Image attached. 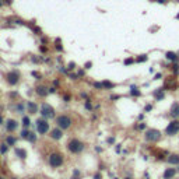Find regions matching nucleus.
Wrapping results in <instances>:
<instances>
[{
  "label": "nucleus",
  "mask_w": 179,
  "mask_h": 179,
  "mask_svg": "<svg viewBox=\"0 0 179 179\" xmlns=\"http://www.w3.org/2000/svg\"><path fill=\"white\" fill-rule=\"evenodd\" d=\"M178 67H179L178 64H175V66H174V67H172V70H174V72H175V73H178V70H179Z\"/></svg>",
  "instance_id": "nucleus-27"
},
{
  "label": "nucleus",
  "mask_w": 179,
  "mask_h": 179,
  "mask_svg": "<svg viewBox=\"0 0 179 179\" xmlns=\"http://www.w3.org/2000/svg\"><path fill=\"white\" fill-rule=\"evenodd\" d=\"M175 174H176V171L174 169V168H168L166 171L164 172V179H171L175 176Z\"/></svg>",
  "instance_id": "nucleus-10"
},
{
  "label": "nucleus",
  "mask_w": 179,
  "mask_h": 179,
  "mask_svg": "<svg viewBox=\"0 0 179 179\" xmlns=\"http://www.w3.org/2000/svg\"><path fill=\"white\" fill-rule=\"evenodd\" d=\"M165 56H166V59L168 60H172V62L176 60V53H175V52H166Z\"/></svg>",
  "instance_id": "nucleus-14"
},
{
  "label": "nucleus",
  "mask_w": 179,
  "mask_h": 179,
  "mask_svg": "<svg viewBox=\"0 0 179 179\" xmlns=\"http://www.w3.org/2000/svg\"><path fill=\"white\" fill-rule=\"evenodd\" d=\"M0 179H4V178H0Z\"/></svg>",
  "instance_id": "nucleus-39"
},
{
  "label": "nucleus",
  "mask_w": 179,
  "mask_h": 179,
  "mask_svg": "<svg viewBox=\"0 0 179 179\" xmlns=\"http://www.w3.org/2000/svg\"><path fill=\"white\" fill-rule=\"evenodd\" d=\"M85 106H87L88 109H91V104H90V102H85Z\"/></svg>",
  "instance_id": "nucleus-30"
},
{
  "label": "nucleus",
  "mask_w": 179,
  "mask_h": 179,
  "mask_svg": "<svg viewBox=\"0 0 179 179\" xmlns=\"http://www.w3.org/2000/svg\"><path fill=\"white\" fill-rule=\"evenodd\" d=\"M176 18H178V20H179V14H178V15H176Z\"/></svg>",
  "instance_id": "nucleus-37"
},
{
  "label": "nucleus",
  "mask_w": 179,
  "mask_h": 179,
  "mask_svg": "<svg viewBox=\"0 0 179 179\" xmlns=\"http://www.w3.org/2000/svg\"><path fill=\"white\" fill-rule=\"evenodd\" d=\"M171 113H172V116L178 118V116H179V104H174V105H172V109H171Z\"/></svg>",
  "instance_id": "nucleus-13"
},
{
  "label": "nucleus",
  "mask_w": 179,
  "mask_h": 179,
  "mask_svg": "<svg viewBox=\"0 0 179 179\" xmlns=\"http://www.w3.org/2000/svg\"><path fill=\"white\" fill-rule=\"evenodd\" d=\"M158 1H160V3H165V1H166V0H158Z\"/></svg>",
  "instance_id": "nucleus-34"
},
{
  "label": "nucleus",
  "mask_w": 179,
  "mask_h": 179,
  "mask_svg": "<svg viewBox=\"0 0 179 179\" xmlns=\"http://www.w3.org/2000/svg\"><path fill=\"white\" fill-rule=\"evenodd\" d=\"M102 85L106 87V88H113V84H112V83H109V81H104V83H102Z\"/></svg>",
  "instance_id": "nucleus-21"
},
{
  "label": "nucleus",
  "mask_w": 179,
  "mask_h": 179,
  "mask_svg": "<svg viewBox=\"0 0 179 179\" xmlns=\"http://www.w3.org/2000/svg\"><path fill=\"white\" fill-rule=\"evenodd\" d=\"M1 6H3V3H1V1H0V7H1Z\"/></svg>",
  "instance_id": "nucleus-36"
},
{
  "label": "nucleus",
  "mask_w": 179,
  "mask_h": 179,
  "mask_svg": "<svg viewBox=\"0 0 179 179\" xmlns=\"http://www.w3.org/2000/svg\"><path fill=\"white\" fill-rule=\"evenodd\" d=\"M134 60L133 59H126L125 60V62H123V63H125V64H126V66H127V64H132V63H133Z\"/></svg>",
  "instance_id": "nucleus-25"
},
{
  "label": "nucleus",
  "mask_w": 179,
  "mask_h": 179,
  "mask_svg": "<svg viewBox=\"0 0 179 179\" xmlns=\"http://www.w3.org/2000/svg\"><path fill=\"white\" fill-rule=\"evenodd\" d=\"M130 94H132L133 97H140V95H141V92H140L139 90H136V88H134V87H133V88H132V91H130Z\"/></svg>",
  "instance_id": "nucleus-19"
},
{
  "label": "nucleus",
  "mask_w": 179,
  "mask_h": 179,
  "mask_svg": "<svg viewBox=\"0 0 179 179\" xmlns=\"http://www.w3.org/2000/svg\"><path fill=\"white\" fill-rule=\"evenodd\" d=\"M85 67H87V69H90V67H91V62H88V63L85 64Z\"/></svg>",
  "instance_id": "nucleus-32"
},
{
  "label": "nucleus",
  "mask_w": 179,
  "mask_h": 179,
  "mask_svg": "<svg viewBox=\"0 0 179 179\" xmlns=\"http://www.w3.org/2000/svg\"><path fill=\"white\" fill-rule=\"evenodd\" d=\"M6 127H7V130L9 132H13V130H15L17 129V122L15 120H7V123H6Z\"/></svg>",
  "instance_id": "nucleus-11"
},
{
  "label": "nucleus",
  "mask_w": 179,
  "mask_h": 179,
  "mask_svg": "<svg viewBox=\"0 0 179 179\" xmlns=\"http://www.w3.org/2000/svg\"><path fill=\"white\" fill-rule=\"evenodd\" d=\"M146 137H147V140H150V141H157V140H160V137H161V132H158V130H155V129H151V130L147 132Z\"/></svg>",
  "instance_id": "nucleus-7"
},
{
  "label": "nucleus",
  "mask_w": 179,
  "mask_h": 179,
  "mask_svg": "<svg viewBox=\"0 0 179 179\" xmlns=\"http://www.w3.org/2000/svg\"><path fill=\"white\" fill-rule=\"evenodd\" d=\"M31 136V132H28V130H22V133H21V137L22 139H28Z\"/></svg>",
  "instance_id": "nucleus-20"
},
{
  "label": "nucleus",
  "mask_w": 179,
  "mask_h": 179,
  "mask_svg": "<svg viewBox=\"0 0 179 179\" xmlns=\"http://www.w3.org/2000/svg\"><path fill=\"white\" fill-rule=\"evenodd\" d=\"M15 152H17V154L20 155V158H21V160H25V157H27V152H25L24 150H21V148H17V150H15Z\"/></svg>",
  "instance_id": "nucleus-17"
},
{
  "label": "nucleus",
  "mask_w": 179,
  "mask_h": 179,
  "mask_svg": "<svg viewBox=\"0 0 179 179\" xmlns=\"http://www.w3.org/2000/svg\"><path fill=\"white\" fill-rule=\"evenodd\" d=\"M0 150H1V152H6V151H7V144H1Z\"/></svg>",
  "instance_id": "nucleus-24"
},
{
  "label": "nucleus",
  "mask_w": 179,
  "mask_h": 179,
  "mask_svg": "<svg viewBox=\"0 0 179 179\" xmlns=\"http://www.w3.org/2000/svg\"><path fill=\"white\" fill-rule=\"evenodd\" d=\"M32 179H35V178H32Z\"/></svg>",
  "instance_id": "nucleus-40"
},
{
  "label": "nucleus",
  "mask_w": 179,
  "mask_h": 179,
  "mask_svg": "<svg viewBox=\"0 0 179 179\" xmlns=\"http://www.w3.org/2000/svg\"><path fill=\"white\" fill-rule=\"evenodd\" d=\"M154 97H155V99L157 101H161L162 98H164V92H162V88H157L154 91Z\"/></svg>",
  "instance_id": "nucleus-12"
},
{
  "label": "nucleus",
  "mask_w": 179,
  "mask_h": 179,
  "mask_svg": "<svg viewBox=\"0 0 179 179\" xmlns=\"http://www.w3.org/2000/svg\"><path fill=\"white\" fill-rule=\"evenodd\" d=\"M74 66H76L74 63H70V64H69V69H74Z\"/></svg>",
  "instance_id": "nucleus-29"
},
{
  "label": "nucleus",
  "mask_w": 179,
  "mask_h": 179,
  "mask_svg": "<svg viewBox=\"0 0 179 179\" xmlns=\"http://www.w3.org/2000/svg\"><path fill=\"white\" fill-rule=\"evenodd\" d=\"M62 136H63V133H62V129H53L52 132H50V137L52 139H55V140H59V139H62Z\"/></svg>",
  "instance_id": "nucleus-9"
},
{
  "label": "nucleus",
  "mask_w": 179,
  "mask_h": 179,
  "mask_svg": "<svg viewBox=\"0 0 179 179\" xmlns=\"http://www.w3.org/2000/svg\"><path fill=\"white\" fill-rule=\"evenodd\" d=\"M1 123H3V119H1V116H0V125H1Z\"/></svg>",
  "instance_id": "nucleus-35"
},
{
  "label": "nucleus",
  "mask_w": 179,
  "mask_h": 179,
  "mask_svg": "<svg viewBox=\"0 0 179 179\" xmlns=\"http://www.w3.org/2000/svg\"><path fill=\"white\" fill-rule=\"evenodd\" d=\"M151 109H152V106H151V105H147V106H146V111H151Z\"/></svg>",
  "instance_id": "nucleus-28"
},
{
  "label": "nucleus",
  "mask_w": 179,
  "mask_h": 179,
  "mask_svg": "<svg viewBox=\"0 0 179 179\" xmlns=\"http://www.w3.org/2000/svg\"><path fill=\"white\" fill-rule=\"evenodd\" d=\"M67 148H69V151H72V152H74V154H78V152H81V151L84 150V144H83L81 141H78V140L73 139V140L69 141Z\"/></svg>",
  "instance_id": "nucleus-1"
},
{
  "label": "nucleus",
  "mask_w": 179,
  "mask_h": 179,
  "mask_svg": "<svg viewBox=\"0 0 179 179\" xmlns=\"http://www.w3.org/2000/svg\"><path fill=\"white\" fill-rule=\"evenodd\" d=\"M22 125L27 127V126H30V118H27V116H24V119H22Z\"/></svg>",
  "instance_id": "nucleus-22"
},
{
  "label": "nucleus",
  "mask_w": 179,
  "mask_h": 179,
  "mask_svg": "<svg viewBox=\"0 0 179 179\" xmlns=\"http://www.w3.org/2000/svg\"><path fill=\"white\" fill-rule=\"evenodd\" d=\"M41 115L45 116V118H53V115H55L53 108H52L50 105H48V104H44L42 108H41Z\"/></svg>",
  "instance_id": "nucleus-6"
},
{
  "label": "nucleus",
  "mask_w": 179,
  "mask_h": 179,
  "mask_svg": "<svg viewBox=\"0 0 179 179\" xmlns=\"http://www.w3.org/2000/svg\"><path fill=\"white\" fill-rule=\"evenodd\" d=\"M14 141H15V140L13 139V137H9V139H7V143H9V144H13Z\"/></svg>",
  "instance_id": "nucleus-26"
},
{
  "label": "nucleus",
  "mask_w": 179,
  "mask_h": 179,
  "mask_svg": "<svg viewBox=\"0 0 179 179\" xmlns=\"http://www.w3.org/2000/svg\"><path fill=\"white\" fill-rule=\"evenodd\" d=\"M18 73L17 72H10V73H7L6 76V78H7V83L10 84V85H15L17 83H18Z\"/></svg>",
  "instance_id": "nucleus-8"
},
{
  "label": "nucleus",
  "mask_w": 179,
  "mask_h": 179,
  "mask_svg": "<svg viewBox=\"0 0 179 179\" xmlns=\"http://www.w3.org/2000/svg\"><path fill=\"white\" fill-rule=\"evenodd\" d=\"M94 178H95V179H101V176H99V175H95Z\"/></svg>",
  "instance_id": "nucleus-33"
},
{
  "label": "nucleus",
  "mask_w": 179,
  "mask_h": 179,
  "mask_svg": "<svg viewBox=\"0 0 179 179\" xmlns=\"http://www.w3.org/2000/svg\"><path fill=\"white\" fill-rule=\"evenodd\" d=\"M49 164L52 165L53 168L60 166V165L63 164V155H62V154H58V152L50 154V157H49Z\"/></svg>",
  "instance_id": "nucleus-3"
},
{
  "label": "nucleus",
  "mask_w": 179,
  "mask_h": 179,
  "mask_svg": "<svg viewBox=\"0 0 179 179\" xmlns=\"http://www.w3.org/2000/svg\"><path fill=\"white\" fill-rule=\"evenodd\" d=\"M168 161H169V164H179V157L178 155H171L168 158Z\"/></svg>",
  "instance_id": "nucleus-15"
},
{
  "label": "nucleus",
  "mask_w": 179,
  "mask_h": 179,
  "mask_svg": "<svg viewBox=\"0 0 179 179\" xmlns=\"http://www.w3.org/2000/svg\"><path fill=\"white\" fill-rule=\"evenodd\" d=\"M36 130L39 132V134H45L49 130V123L44 119H38L36 120Z\"/></svg>",
  "instance_id": "nucleus-5"
},
{
  "label": "nucleus",
  "mask_w": 179,
  "mask_h": 179,
  "mask_svg": "<svg viewBox=\"0 0 179 179\" xmlns=\"http://www.w3.org/2000/svg\"><path fill=\"white\" fill-rule=\"evenodd\" d=\"M126 179H130V178H126Z\"/></svg>",
  "instance_id": "nucleus-38"
},
{
  "label": "nucleus",
  "mask_w": 179,
  "mask_h": 179,
  "mask_svg": "<svg viewBox=\"0 0 179 179\" xmlns=\"http://www.w3.org/2000/svg\"><path fill=\"white\" fill-rule=\"evenodd\" d=\"M36 92H38L41 97H45V95H46L49 91H46V88H45V87H38V88H36Z\"/></svg>",
  "instance_id": "nucleus-16"
},
{
  "label": "nucleus",
  "mask_w": 179,
  "mask_h": 179,
  "mask_svg": "<svg viewBox=\"0 0 179 179\" xmlns=\"http://www.w3.org/2000/svg\"><path fill=\"white\" fill-rule=\"evenodd\" d=\"M56 123H58V126L62 130H64V129H69L72 126V119L69 116H66V115H62V116H59L56 119Z\"/></svg>",
  "instance_id": "nucleus-2"
},
{
  "label": "nucleus",
  "mask_w": 179,
  "mask_h": 179,
  "mask_svg": "<svg viewBox=\"0 0 179 179\" xmlns=\"http://www.w3.org/2000/svg\"><path fill=\"white\" fill-rule=\"evenodd\" d=\"M28 109H30L31 113H35L36 112V105L32 104V102H28Z\"/></svg>",
  "instance_id": "nucleus-18"
},
{
  "label": "nucleus",
  "mask_w": 179,
  "mask_h": 179,
  "mask_svg": "<svg viewBox=\"0 0 179 179\" xmlns=\"http://www.w3.org/2000/svg\"><path fill=\"white\" fill-rule=\"evenodd\" d=\"M158 78H161V74L158 73V74H155V80H158Z\"/></svg>",
  "instance_id": "nucleus-31"
},
{
  "label": "nucleus",
  "mask_w": 179,
  "mask_h": 179,
  "mask_svg": "<svg viewBox=\"0 0 179 179\" xmlns=\"http://www.w3.org/2000/svg\"><path fill=\"white\" fill-rule=\"evenodd\" d=\"M137 62H141V63H143V62H147V56H146V55L139 56V58H137Z\"/></svg>",
  "instance_id": "nucleus-23"
},
{
  "label": "nucleus",
  "mask_w": 179,
  "mask_h": 179,
  "mask_svg": "<svg viewBox=\"0 0 179 179\" xmlns=\"http://www.w3.org/2000/svg\"><path fill=\"white\" fill-rule=\"evenodd\" d=\"M178 132H179V120H172L168 125L166 130H165V133L169 134V136H174V134H176Z\"/></svg>",
  "instance_id": "nucleus-4"
}]
</instances>
